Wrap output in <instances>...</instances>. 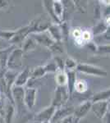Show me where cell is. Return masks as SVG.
Returning <instances> with one entry per match:
<instances>
[{
	"label": "cell",
	"mask_w": 110,
	"mask_h": 123,
	"mask_svg": "<svg viewBox=\"0 0 110 123\" xmlns=\"http://www.w3.org/2000/svg\"><path fill=\"white\" fill-rule=\"evenodd\" d=\"M91 106L92 103L90 100L84 101L83 103L78 105L72 112L73 123H78L80 120L85 117L88 112L91 110Z\"/></svg>",
	"instance_id": "5"
},
{
	"label": "cell",
	"mask_w": 110,
	"mask_h": 123,
	"mask_svg": "<svg viewBox=\"0 0 110 123\" xmlns=\"http://www.w3.org/2000/svg\"><path fill=\"white\" fill-rule=\"evenodd\" d=\"M42 123H51L50 122H42Z\"/></svg>",
	"instance_id": "31"
},
{
	"label": "cell",
	"mask_w": 110,
	"mask_h": 123,
	"mask_svg": "<svg viewBox=\"0 0 110 123\" xmlns=\"http://www.w3.org/2000/svg\"><path fill=\"white\" fill-rule=\"evenodd\" d=\"M92 39H93V35H92L91 31H88V30L82 31V33H81V39L85 43H87L88 42H91Z\"/></svg>",
	"instance_id": "23"
},
{
	"label": "cell",
	"mask_w": 110,
	"mask_h": 123,
	"mask_svg": "<svg viewBox=\"0 0 110 123\" xmlns=\"http://www.w3.org/2000/svg\"><path fill=\"white\" fill-rule=\"evenodd\" d=\"M55 81L57 83L58 86H67V77L65 70H59V69H58L57 71L55 72Z\"/></svg>",
	"instance_id": "16"
},
{
	"label": "cell",
	"mask_w": 110,
	"mask_h": 123,
	"mask_svg": "<svg viewBox=\"0 0 110 123\" xmlns=\"http://www.w3.org/2000/svg\"><path fill=\"white\" fill-rule=\"evenodd\" d=\"M88 90V84L85 80L82 79H78L76 80V83L74 85V90L77 91L79 94H83L86 92Z\"/></svg>",
	"instance_id": "18"
},
{
	"label": "cell",
	"mask_w": 110,
	"mask_h": 123,
	"mask_svg": "<svg viewBox=\"0 0 110 123\" xmlns=\"http://www.w3.org/2000/svg\"><path fill=\"white\" fill-rule=\"evenodd\" d=\"M85 45H87L88 47H89V49H91V50H92L93 52H96L97 50V45L95 44V43L92 42V41H91V42H88L87 43H85Z\"/></svg>",
	"instance_id": "27"
},
{
	"label": "cell",
	"mask_w": 110,
	"mask_h": 123,
	"mask_svg": "<svg viewBox=\"0 0 110 123\" xmlns=\"http://www.w3.org/2000/svg\"><path fill=\"white\" fill-rule=\"evenodd\" d=\"M35 45H36V43L35 42V40H34L30 35H28L26 38L23 40L22 49H21V50L23 51V53L29 52L30 50H33V49H35Z\"/></svg>",
	"instance_id": "17"
},
{
	"label": "cell",
	"mask_w": 110,
	"mask_h": 123,
	"mask_svg": "<svg viewBox=\"0 0 110 123\" xmlns=\"http://www.w3.org/2000/svg\"><path fill=\"white\" fill-rule=\"evenodd\" d=\"M52 8H53V14L56 18L58 20L60 23H63V13H64V7L62 1L57 0V1H52Z\"/></svg>",
	"instance_id": "12"
},
{
	"label": "cell",
	"mask_w": 110,
	"mask_h": 123,
	"mask_svg": "<svg viewBox=\"0 0 110 123\" xmlns=\"http://www.w3.org/2000/svg\"><path fill=\"white\" fill-rule=\"evenodd\" d=\"M11 94L13 97V105L15 104L18 112L24 104V88L23 87L13 86L11 90Z\"/></svg>",
	"instance_id": "9"
},
{
	"label": "cell",
	"mask_w": 110,
	"mask_h": 123,
	"mask_svg": "<svg viewBox=\"0 0 110 123\" xmlns=\"http://www.w3.org/2000/svg\"><path fill=\"white\" fill-rule=\"evenodd\" d=\"M69 94L67 91V86L64 87H60L57 86L56 90L54 91V94H53V99H52V106L54 108H62L63 105L65 104L69 98Z\"/></svg>",
	"instance_id": "3"
},
{
	"label": "cell",
	"mask_w": 110,
	"mask_h": 123,
	"mask_svg": "<svg viewBox=\"0 0 110 123\" xmlns=\"http://www.w3.org/2000/svg\"><path fill=\"white\" fill-rule=\"evenodd\" d=\"M110 96V90L109 89H106L104 90L99 91V92L95 93L93 94L90 101L94 104V103L100 102V101H108L109 99Z\"/></svg>",
	"instance_id": "13"
},
{
	"label": "cell",
	"mask_w": 110,
	"mask_h": 123,
	"mask_svg": "<svg viewBox=\"0 0 110 123\" xmlns=\"http://www.w3.org/2000/svg\"><path fill=\"white\" fill-rule=\"evenodd\" d=\"M23 51L21 49H14L10 52L7 60V67L8 70L15 71L22 66Z\"/></svg>",
	"instance_id": "1"
},
{
	"label": "cell",
	"mask_w": 110,
	"mask_h": 123,
	"mask_svg": "<svg viewBox=\"0 0 110 123\" xmlns=\"http://www.w3.org/2000/svg\"><path fill=\"white\" fill-rule=\"evenodd\" d=\"M37 97V90L35 88H26L24 90V104L29 110H31L35 105Z\"/></svg>",
	"instance_id": "7"
},
{
	"label": "cell",
	"mask_w": 110,
	"mask_h": 123,
	"mask_svg": "<svg viewBox=\"0 0 110 123\" xmlns=\"http://www.w3.org/2000/svg\"><path fill=\"white\" fill-rule=\"evenodd\" d=\"M56 108L52 106V105H50V106L44 108L43 110L39 112L37 114H35L34 119H35V122L39 123H42L45 122H50L53 114H54Z\"/></svg>",
	"instance_id": "8"
},
{
	"label": "cell",
	"mask_w": 110,
	"mask_h": 123,
	"mask_svg": "<svg viewBox=\"0 0 110 123\" xmlns=\"http://www.w3.org/2000/svg\"><path fill=\"white\" fill-rule=\"evenodd\" d=\"M29 35L35 40V42L36 43L40 44L42 46H45L46 48H49V49H50L56 43L52 39V37L50 36L49 32H48L47 30L44 31H40V32L31 33Z\"/></svg>",
	"instance_id": "4"
},
{
	"label": "cell",
	"mask_w": 110,
	"mask_h": 123,
	"mask_svg": "<svg viewBox=\"0 0 110 123\" xmlns=\"http://www.w3.org/2000/svg\"><path fill=\"white\" fill-rule=\"evenodd\" d=\"M47 31L52 37V39L56 43H62L63 39V35L61 28V24H51L49 28L47 29Z\"/></svg>",
	"instance_id": "10"
},
{
	"label": "cell",
	"mask_w": 110,
	"mask_h": 123,
	"mask_svg": "<svg viewBox=\"0 0 110 123\" xmlns=\"http://www.w3.org/2000/svg\"><path fill=\"white\" fill-rule=\"evenodd\" d=\"M8 6V2L5 0H0V10H3Z\"/></svg>",
	"instance_id": "30"
},
{
	"label": "cell",
	"mask_w": 110,
	"mask_h": 123,
	"mask_svg": "<svg viewBox=\"0 0 110 123\" xmlns=\"http://www.w3.org/2000/svg\"><path fill=\"white\" fill-rule=\"evenodd\" d=\"M109 101H100V102L92 104L91 110L95 113V117L99 119H104L107 112L109 111Z\"/></svg>",
	"instance_id": "6"
},
{
	"label": "cell",
	"mask_w": 110,
	"mask_h": 123,
	"mask_svg": "<svg viewBox=\"0 0 110 123\" xmlns=\"http://www.w3.org/2000/svg\"><path fill=\"white\" fill-rule=\"evenodd\" d=\"M46 73L47 72H46V71H45V66H39V67H35V68L32 71V72H31V76L34 79H39V78L43 77Z\"/></svg>",
	"instance_id": "21"
},
{
	"label": "cell",
	"mask_w": 110,
	"mask_h": 123,
	"mask_svg": "<svg viewBox=\"0 0 110 123\" xmlns=\"http://www.w3.org/2000/svg\"><path fill=\"white\" fill-rule=\"evenodd\" d=\"M30 78H31V71H30V69L28 67H26V68H25L24 70H22L21 72H19L17 74V77H16V80L14 81L13 86L24 87L27 84Z\"/></svg>",
	"instance_id": "11"
},
{
	"label": "cell",
	"mask_w": 110,
	"mask_h": 123,
	"mask_svg": "<svg viewBox=\"0 0 110 123\" xmlns=\"http://www.w3.org/2000/svg\"><path fill=\"white\" fill-rule=\"evenodd\" d=\"M14 113H15V107L13 104H8L5 112V123H13Z\"/></svg>",
	"instance_id": "19"
},
{
	"label": "cell",
	"mask_w": 110,
	"mask_h": 123,
	"mask_svg": "<svg viewBox=\"0 0 110 123\" xmlns=\"http://www.w3.org/2000/svg\"><path fill=\"white\" fill-rule=\"evenodd\" d=\"M96 53H109V44H102L99 46H97Z\"/></svg>",
	"instance_id": "25"
},
{
	"label": "cell",
	"mask_w": 110,
	"mask_h": 123,
	"mask_svg": "<svg viewBox=\"0 0 110 123\" xmlns=\"http://www.w3.org/2000/svg\"><path fill=\"white\" fill-rule=\"evenodd\" d=\"M109 29V26L105 23L104 19L101 20V21H99V23H97V25H95L91 30L93 37H96V36H99V35H103V34H104Z\"/></svg>",
	"instance_id": "14"
},
{
	"label": "cell",
	"mask_w": 110,
	"mask_h": 123,
	"mask_svg": "<svg viewBox=\"0 0 110 123\" xmlns=\"http://www.w3.org/2000/svg\"><path fill=\"white\" fill-rule=\"evenodd\" d=\"M101 11H100V7L99 6L95 7V18H96L98 20L101 19Z\"/></svg>",
	"instance_id": "28"
},
{
	"label": "cell",
	"mask_w": 110,
	"mask_h": 123,
	"mask_svg": "<svg viewBox=\"0 0 110 123\" xmlns=\"http://www.w3.org/2000/svg\"><path fill=\"white\" fill-rule=\"evenodd\" d=\"M16 31H17V30H15V31H3L2 30V31H0V38L7 41H11L13 39V37L15 36Z\"/></svg>",
	"instance_id": "22"
},
{
	"label": "cell",
	"mask_w": 110,
	"mask_h": 123,
	"mask_svg": "<svg viewBox=\"0 0 110 123\" xmlns=\"http://www.w3.org/2000/svg\"><path fill=\"white\" fill-rule=\"evenodd\" d=\"M76 71L94 76L105 77L108 76L107 71H105L104 68L92 64H87V63H78Z\"/></svg>",
	"instance_id": "2"
},
{
	"label": "cell",
	"mask_w": 110,
	"mask_h": 123,
	"mask_svg": "<svg viewBox=\"0 0 110 123\" xmlns=\"http://www.w3.org/2000/svg\"><path fill=\"white\" fill-rule=\"evenodd\" d=\"M77 63L75 59L68 57L64 61V70L65 71H76Z\"/></svg>",
	"instance_id": "20"
},
{
	"label": "cell",
	"mask_w": 110,
	"mask_h": 123,
	"mask_svg": "<svg viewBox=\"0 0 110 123\" xmlns=\"http://www.w3.org/2000/svg\"><path fill=\"white\" fill-rule=\"evenodd\" d=\"M81 33H82V30L81 28H74L71 31V35L74 37L75 39H80L81 38Z\"/></svg>",
	"instance_id": "26"
},
{
	"label": "cell",
	"mask_w": 110,
	"mask_h": 123,
	"mask_svg": "<svg viewBox=\"0 0 110 123\" xmlns=\"http://www.w3.org/2000/svg\"><path fill=\"white\" fill-rule=\"evenodd\" d=\"M60 123H73L72 115H70V116L67 117L63 118V120L60 122Z\"/></svg>",
	"instance_id": "29"
},
{
	"label": "cell",
	"mask_w": 110,
	"mask_h": 123,
	"mask_svg": "<svg viewBox=\"0 0 110 123\" xmlns=\"http://www.w3.org/2000/svg\"><path fill=\"white\" fill-rule=\"evenodd\" d=\"M67 73V89L68 91L69 96L72 94L74 91V85L77 80V76H76V71H65Z\"/></svg>",
	"instance_id": "15"
},
{
	"label": "cell",
	"mask_w": 110,
	"mask_h": 123,
	"mask_svg": "<svg viewBox=\"0 0 110 123\" xmlns=\"http://www.w3.org/2000/svg\"><path fill=\"white\" fill-rule=\"evenodd\" d=\"M45 71L47 73H49V72L55 73L58 70V67H57V65H56V63L54 62L45 65Z\"/></svg>",
	"instance_id": "24"
}]
</instances>
